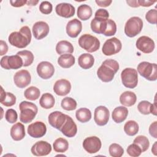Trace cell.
I'll list each match as a JSON object with an SVG mask.
<instances>
[{"label":"cell","instance_id":"cell-5","mask_svg":"<svg viewBox=\"0 0 157 157\" xmlns=\"http://www.w3.org/2000/svg\"><path fill=\"white\" fill-rule=\"evenodd\" d=\"M138 73L150 81H155L157 78V67L156 63L142 61L137 66Z\"/></svg>","mask_w":157,"mask_h":157},{"label":"cell","instance_id":"cell-18","mask_svg":"<svg viewBox=\"0 0 157 157\" xmlns=\"http://www.w3.org/2000/svg\"><path fill=\"white\" fill-rule=\"evenodd\" d=\"M66 120V115L59 111H54L48 115L49 124L53 128L60 131Z\"/></svg>","mask_w":157,"mask_h":157},{"label":"cell","instance_id":"cell-20","mask_svg":"<svg viewBox=\"0 0 157 157\" xmlns=\"http://www.w3.org/2000/svg\"><path fill=\"white\" fill-rule=\"evenodd\" d=\"M60 131L67 137H73L76 135L77 127L75 123L70 116L66 115V121L61 128Z\"/></svg>","mask_w":157,"mask_h":157},{"label":"cell","instance_id":"cell-3","mask_svg":"<svg viewBox=\"0 0 157 157\" xmlns=\"http://www.w3.org/2000/svg\"><path fill=\"white\" fill-rule=\"evenodd\" d=\"M19 109L20 110V120L24 123L31 122L38 112L37 107L35 104L25 101L20 103Z\"/></svg>","mask_w":157,"mask_h":157},{"label":"cell","instance_id":"cell-25","mask_svg":"<svg viewBox=\"0 0 157 157\" xmlns=\"http://www.w3.org/2000/svg\"><path fill=\"white\" fill-rule=\"evenodd\" d=\"M128 115V110L124 106H118L115 108L112 113V120L117 123L124 121Z\"/></svg>","mask_w":157,"mask_h":157},{"label":"cell","instance_id":"cell-26","mask_svg":"<svg viewBox=\"0 0 157 157\" xmlns=\"http://www.w3.org/2000/svg\"><path fill=\"white\" fill-rule=\"evenodd\" d=\"M137 101V96L134 92L126 91L123 92L120 96V103L126 107L133 105Z\"/></svg>","mask_w":157,"mask_h":157},{"label":"cell","instance_id":"cell-21","mask_svg":"<svg viewBox=\"0 0 157 157\" xmlns=\"http://www.w3.org/2000/svg\"><path fill=\"white\" fill-rule=\"evenodd\" d=\"M56 13L60 17L68 18L74 15L75 7L69 3L62 2L56 5L55 7Z\"/></svg>","mask_w":157,"mask_h":157},{"label":"cell","instance_id":"cell-32","mask_svg":"<svg viewBox=\"0 0 157 157\" xmlns=\"http://www.w3.org/2000/svg\"><path fill=\"white\" fill-rule=\"evenodd\" d=\"M55 100L53 96L48 93L43 94L39 100L40 105L45 109H50L52 108L55 105Z\"/></svg>","mask_w":157,"mask_h":157},{"label":"cell","instance_id":"cell-39","mask_svg":"<svg viewBox=\"0 0 157 157\" xmlns=\"http://www.w3.org/2000/svg\"><path fill=\"white\" fill-rule=\"evenodd\" d=\"M61 105L63 109L68 111H71L76 109L77 102L74 99L71 97H66L62 99Z\"/></svg>","mask_w":157,"mask_h":157},{"label":"cell","instance_id":"cell-54","mask_svg":"<svg viewBox=\"0 0 157 157\" xmlns=\"http://www.w3.org/2000/svg\"><path fill=\"white\" fill-rule=\"evenodd\" d=\"M150 113H152L154 115H157V108H156V99H155V102L153 104H151V109H150Z\"/></svg>","mask_w":157,"mask_h":157},{"label":"cell","instance_id":"cell-31","mask_svg":"<svg viewBox=\"0 0 157 157\" xmlns=\"http://www.w3.org/2000/svg\"><path fill=\"white\" fill-rule=\"evenodd\" d=\"M92 9L87 4H82L77 9V17L79 19L85 21L91 18L92 15Z\"/></svg>","mask_w":157,"mask_h":157},{"label":"cell","instance_id":"cell-11","mask_svg":"<svg viewBox=\"0 0 157 157\" xmlns=\"http://www.w3.org/2000/svg\"><path fill=\"white\" fill-rule=\"evenodd\" d=\"M137 48L144 53H150L155 49V42L150 37L142 36L137 39L136 42Z\"/></svg>","mask_w":157,"mask_h":157},{"label":"cell","instance_id":"cell-52","mask_svg":"<svg viewBox=\"0 0 157 157\" xmlns=\"http://www.w3.org/2000/svg\"><path fill=\"white\" fill-rule=\"evenodd\" d=\"M96 3L98 4V6H100V7H106L109 6L111 3L112 2V1L111 0H105V1H95Z\"/></svg>","mask_w":157,"mask_h":157},{"label":"cell","instance_id":"cell-30","mask_svg":"<svg viewBox=\"0 0 157 157\" xmlns=\"http://www.w3.org/2000/svg\"><path fill=\"white\" fill-rule=\"evenodd\" d=\"M75 62V57L72 54H63L58 59V64L63 68H69Z\"/></svg>","mask_w":157,"mask_h":157},{"label":"cell","instance_id":"cell-36","mask_svg":"<svg viewBox=\"0 0 157 157\" xmlns=\"http://www.w3.org/2000/svg\"><path fill=\"white\" fill-rule=\"evenodd\" d=\"M17 55L21 56L23 61V66L24 67H27L30 66L33 61H34V55L33 53L29 50H24L20 52H18Z\"/></svg>","mask_w":157,"mask_h":157},{"label":"cell","instance_id":"cell-50","mask_svg":"<svg viewBox=\"0 0 157 157\" xmlns=\"http://www.w3.org/2000/svg\"><path fill=\"white\" fill-rule=\"evenodd\" d=\"M0 46H1V51H0V55L2 56L7 53L8 51V46L5 41L3 40H0Z\"/></svg>","mask_w":157,"mask_h":157},{"label":"cell","instance_id":"cell-4","mask_svg":"<svg viewBox=\"0 0 157 157\" xmlns=\"http://www.w3.org/2000/svg\"><path fill=\"white\" fill-rule=\"evenodd\" d=\"M78 42L81 48L89 53L96 52L100 47L99 39L89 34H85L81 36L78 39Z\"/></svg>","mask_w":157,"mask_h":157},{"label":"cell","instance_id":"cell-56","mask_svg":"<svg viewBox=\"0 0 157 157\" xmlns=\"http://www.w3.org/2000/svg\"><path fill=\"white\" fill-rule=\"evenodd\" d=\"M39 2V1H27V5L28 6H36Z\"/></svg>","mask_w":157,"mask_h":157},{"label":"cell","instance_id":"cell-22","mask_svg":"<svg viewBox=\"0 0 157 157\" xmlns=\"http://www.w3.org/2000/svg\"><path fill=\"white\" fill-rule=\"evenodd\" d=\"M82 22L77 18H74L70 20L67 23L66 27V31L67 34L72 38L77 37L82 31Z\"/></svg>","mask_w":157,"mask_h":157},{"label":"cell","instance_id":"cell-34","mask_svg":"<svg viewBox=\"0 0 157 157\" xmlns=\"http://www.w3.org/2000/svg\"><path fill=\"white\" fill-rule=\"evenodd\" d=\"M53 148L56 152L64 153L69 148V143L66 139L59 137L53 142Z\"/></svg>","mask_w":157,"mask_h":157},{"label":"cell","instance_id":"cell-19","mask_svg":"<svg viewBox=\"0 0 157 157\" xmlns=\"http://www.w3.org/2000/svg\"><path fill=\"white\" fill-rule=\"evenodd\" d=\"M71 90V82L66 79H59L56 81L53 86V91L56 94L63 96L70 93Z\"/></svg>","mask_w":157,"mask_h":157},{"label":"cell","instance_id":"cell-1","mask_svg":"<svg viewBox=\"0 0 157 157\" xmlns=\"http://www.w3.org/2000/svg\"><path fill=\"white\" fill-rule=\"evenodd\" d=\"M31 33L27 26H22L19 31H14L10 34L8 40L12 46L18 48H23L27 47L31 40Z\"/></svg>","mask_w":157,"mask_h":157},{"label":"cell","instance_id":"cell-41","mask_svg":"<svg viewBox=\"0 0 157 157\" xmlns=\"http://www.w3.org/2000/svg\"><path fill=\"white\" fill-rule=\"evenodd\" d=\"M117 32V25L115 22L112 19L107 20V28L103 34L105 36H113Z\"/></svg>","mask_w":157,"mask_h":157},{"label":"cell","instance_id":"cell-23","mask_svg":"<svg viewBox=\"0 0 157 157\" xmlns=\"http://www.w3.org/2000/svg\"><path fill=\"white\" fill-rule=\"evenodd\" d=\"M108 19L94 17L90 24L91 30L96 34H103L107 28Z\"/></svg>","mask_w":157,"mask_h":157},{"label":"cell","instance_id":"cell-48","mask_svg":"<svg viewBox=\"0 0 157 157\" xmlns=\"http://www.w3.org/2000/svg\"><path fill=\"white\" fill-rule=\"evenodd\" d=\"M157 121H155L152 123L149 127V133L155 139L157 138Z\"/></svg>","mask_w":157,"mask_h":157},{"label":"cell","instance_id":"cell-40","mask_svg":"<svg viewBox=\"0 0 157 157\" xmlns=\"http://www.w3.org/2000/svg\"><path fill=\"white\" fill-rule=\"evenodd\" d=\"M109 152L111 156L121 157L124 153V149L120 145L113 143L109 146Z\"/></svg>","mask_w":157,"mask_h":157},{"label":"cell","instance_id":"cell-24","mask_svg":"<svg viewBox=\"0 0 157 157\" xmlns=\"http://www.w3.org/2000/svg\"><path fill=\"white\" fill-rule=\"evenodd\" d=\"M10 136L12 139L15 141L22 140L25 136L24 125L20 122L13 124L10 129Z\"/></svg>","mask_w":157,"mask_h":157},{"label":"cell","instance_id":"cell-37","mask_svg":"<svg viewBox=\"0 0 157 157\" xmlns=\"http://www.w3.org/2000/svg\"><path fill=\"white\" fill-rule=\"evenodd\" d=\"M40 94L39 89L36 86H31L26 89L24 92V96L25 98L31 101H35L37 99Z\"/></svg>","mask_w":157,"mask_h":157},{"label":"cell","instance_id":"cell-53","mask_svg":"<svg viewBox=\"0 0 157 157\" xmlns=\"http://www.w3.org/2000/svg\"><path fill=\"white\" fill-rule=\"evenodd\" d=\"M126 3L132 7H139V5L137 0H132V1H126Z\"/></svg>","mask_w":157,"mask_h":157},{"label":"cell","instance_id":"cell-51","mask_svg":"<svg viewBox=\"0 0 157 157\" xmlns=\"http://www.w3.org/2000/svg\"><path fill=\"white\" fill-rule=\"evenodd\" d=\"M139 6L142 7H150L153 4H155L156 1H144V0H137Z\"/></svg>","mask_w":157,"mask_h":157},{"label":"cell","instance_id":"cell-7","mask_svg":"<svg viewBox=\"0 0 157 157\" xmlns=\"http://www.w3.org/2000/svg\"><path fill=\"white\" fill-rule=\"evenodd\" d=\"M121 78L123 85L128 88H134L138 83L137 71L133 68L127 67L121 73Z\"/></svg>","mask_w":157,"mask_h":157},{"label":"cell","instance_id":"cell-12","mask_svg":"<svg viewBox=\"0 0 157 157\" xmlns=\"http://www.w3.org/2000/svg\"><path fill=\"white\" fill-rule=\"evenodd\" d=\"M109 110L106 107L99 105L95 109L94 113V120L97 125H105L109 120Z\"/></svg>","mask_w":157,"mask_h":157},{"label":"cell","instance_id":"cell-44","mask_svg":"<svg viewBox=\"0 0 157 157\" xmlns=\"http://www.w3.org/2000/svg\"><path fill=\"white\" fill-rule=\"evenodd\" d=\"M5 118L7 121L10 123H15L18 119V115L17 112L13 109H7L5 114Z\"/></svg>","mask_w":157,"mask_h":157},{"label":"cell","instance_id":"cell-10","mask_svg":"<svg viewBox=\"0 0 157 157\" xmlns=\"http://www.w3.org/2000/svg\"><path fill=\"white\" fill-rule=\"evenodd\" d=\"M82 145L86 151L88 153L93 154L99 151L102 144L99 137L96 136H90L84 139Z\"/></svg>","mask_w":157,"mask_h":157},{"label":"cell","instance_id":"cell-55","mask_svg":"<svg viewBox=\"0 0 157 157\" xmlns=\"http://www.w3.org/2000/svg\"><path fill=\"white\" fill-rule=\"evenodd\" d=\"M157 142H155L154 144L153 145V147H152V148H151V151L152 153L155 155H157Z\"/></svg>","mask_w":157,"mask_h":157},{"label":"cell","instance_id":"cell-35","mask_svg":"<svg viewBox=\"0 0 157 157\" xmlns=\"http://www.w3.org/2000/svg\"><path fill=\"white\" fill-rule=\"evenodd\" d=\"M139 129V124L134 120H129L124 125V131L129 136L136 135L138 132Z\"/></svg>","mask_w":157,"mask_h":157},{"label":"cell","instance_id":"cell-9","mask_svg":"<svg viewBox=\"0 0 157 157\" xmlns=\"http://www.w3.org/2000/svg\"><path fill=\"white\" fill-rule=\"evenodd\" d=\"M122 48L121 41L117 37H112L107 39L103 44L102 52L106 56L115 55L120 52Z\"/></svg>","mask_w":157,"mask_h":157},{"label":"cell","instance_id":"cell-49","mask_svg":"<svg viewBox=\"0 0 157 157\" xmlns=\"http://www.w3.org/2000/svg\"><path fill=\"white\" fill-rule=\"evenodd\" d=\"M10 3L12 6L15 7H20L23 6L25 4L27 3V1L25 0H15V1H10Z\"/></svg>","mask_w":157,"mask_h":157},{"label":"cell","instance_id":"cell-16","mask_svg":"<svg viewBox=\"0 0 157 157\" xmlns=\"http://www.w3.org/2000/svg\"><path fill=\"white\" fill-rule=\"evenodd\" d=\"M28 134L34 138H40L43 137L47 132V126L42 121H37L30 124L27 129Z\"/></svg>","mask_w":157,"mask_h":157},{"label":"cell","instance_id":"cell-42","mask_svg":"<svg viewBox=\"0 0 157 157\" xmlns=\"http://www.w3.org/2000/svg\"><path fill=\"white\" fill-rule=\"evenodd\" d=\"M151 104L147 101H142L137 105V109L140 113L144 115H148L150 113Z\"/></svg>","mask_w":157,"mask_h":157},{"label":"cell","instance_id":"cell-57","mask_svg":"<svg viewBox=\"0 0 157 157\" xmlns=\"http://www.w3.org/2000/svg\"><path fill=\"white\" fill-rule=\"evenodd\" d=\"M66 156L65 155H56V156Z\"/></svg>","mask_w":157,"mask_h":157},{"label":"cell","instance_id":"cell-14","mask_svg":"<svg viewBox=\"0 0 157 157\" xmlns=\"http://www.w3.org/2000/svg\"><path fill=\"white\" fill-rule=\"evenodd\" d=\"M36 70L38 75L44 80L50 78L55 72L53 65L51 63L45 61L39 63L37 66Z\"/></svg>","mask_w":157,"mask_h":157},{"label":"cell","instance_id":"cell-28","mask_svg":"<svg viewBox=\"0 0 157 157\" xmlns=\"http://www.w3.org/2000/svg\"><path fill=\"white\" fill-rule=\"evenodd\" d=\"M56 51L58 54H72L74 52V47L72 44L67 40H61L56 45Z\"/></svg>","mask_w":157,"mask_h":157},{"label":"cell","instance_id":"cell-47","mask_svg":"<svg viewBox=\"0 0 157 157\" xmlns=\"http://www.w3.org/2000/svg\"><path fill=\"white\" fill-rule=\"evenodd\" d=\"M94 17H100V18H102L108 19V18H109V13L108 11H107L106 9H99L95 12Z\"/></svg>","mask_w":157,"mask_h":157},{"label":"cell","instance_id":"cell-38","mask_svg":"<svg viewBox=\"0 0 157 157\" xmlns=\"http://www.w3.org/2000/svg\"><path fill=\"white\" fill-rule=\"evenodd\" d=\"M133 143L136 144L141 148L142 152L147 151L150 146V142L146 136L142 135H140L136 137L134 139Z\"/></svg>","mask_w":157,"mask_h":157},{"label":"cell","instance_id":"cell-6","mask_svg":"<svg viewBox=\"0 0 157 157\" xmlns=\"http://www.w3.org/2000/svg\"><path fill=\"white\" fill-rule=\"evenodd\" d=\"M142 28V20L139 17H132L125 23L124 33L128 37H134L141 32Z\"/></svg>","mask_w":157,"mask_h":157},{"label":"cell","instance_id":"cell-27","mask_svg":"<svg viewBox=\"0 0 157 157\" xmlns=\"http://www.w3.org/2000/svg\"><path fill=\"white\" fill-rule=\"evenodd\" d=\"M94 58L90 53H85L82 54L78 58V64L83 69H90L94 64Z\"/></svg>","mask_w":157,"mask_h":157},{"label":"cell","instance_id":"cell-46","mask_svg":"<svg viewBox=\"0 0 157 157\" xmlns=\"http://www.w3.org/2000/svg\"><path fill=\"white\" fill-rule=\"evenodd\" d=\"M53 9L52 4L49 1H42L39 5V10L43 14H49L52 12Z\"/></svg>","mask_w":157,"mask_h":157},{"label":"cell","instance_id":"cell-2","mask_svg":"<svg viewBox=\"0 0 157 157\" xmlns=\"http://www.w3.org/2000/svg\"><path fill=\"white\" fill-rule=\"evenodd\" d=\"M119 67V64L116 60L112 59H105L98 69L97 76L103 82H111Z\"/></svg>","mask_w":157,"mask_h":157},{"label":"cell","instance_id":"cell-33","mask_svg":"<svg viewBox=\"0 0 157 157\" xmlns=\"http://www.w3.org/2000/svg\"><path fill=\"white\" fill-rule=\"evenodd\" d=\"M75 117L78 121L81 123H86L91 118V112L87 108H80L75 112Z\"/></svg>","mask_w":157,"mask_h":157},{"label":"cell","instance_id":"cell-17","mask_svg":"<svg viewBox=\"0 0 157 157\" xmlns=\"http://www.w3.org/2000/svg\"><path fill=\"white\" fill-rule=\"evenodd\" d=\"M50 31L48 25L43 21H39L36 22L32 28V31L34 37L37 39L40 40L45 37Z\"/></svg>","mask_w":157,"mask_h":157},{"label":"cell","instance_id":"cell-43","mask_svg":"<svg viewBox=\"0 0 157 157\" xmlns=\"http://www.w3.org/2000/svg\"><path fill=\"white\" fill-rule=\"evenodd\" d=\"M127 153L132 157H137L142 153L141 148L135 143L129 145L127 148Z\"/></svg>","mask_w":157,"mask_h":157},{"label":"cell","instance_id":"cell-8","mask_svg":"<svg viewBox=\"0 0 157 157\" xmlns=\"http://www.w3.org/2000/svg\"><path fill=\"white\" fill-rule=\"evenodd\" d=\"M1 66L7 70L20 69L23 66L22 58L18 55L4 56L1 59Z\"/></svg>","mask_w":157,"mask_h":157},{"label":"cell","instance_id":"cell-13","mask_svg":"<svg viewBox=\"0 0 157 157\" xmlns=\"http://www.w3.org/2000/svg\"><path fill=\"white\" fill-rule=\"evenodd\" d=\"M31 74L28 71L25 69H22L17 72L13 75L14 83L20 88L26 87L31 83Z\"/></svg>","mask_w":157,"mask_h":157},{"label":"cell","instance_id":"cell-15","mask_svg":"<svg viewBox=\"0 0 157 157\" xmlns=\"http://www.w3.org/2000/svg\"><path fill=\"white\" fill-rule=\"evenodd\" d=\"M52 151V145L47 142L40 140L36 142L31 147L32 154L36 156H47Z\"/></svg>","mask_w":157,"mask_h":157},{"label":"cell","instance_id":"cell-45","mask_svg":"<svg viewBox=\"0 0 157 157\" xmlns=\"http://www.w3.org/2000/svg\"><path fill=\"white\" fill-rule=\"evenodd\" d=\"M147 21L153 25L156 24L157 21V10L155 9L149 10L145 15Z\"/></svg>","mask_w":157,"mask_h":157},{"label":"cell","instance_id":"cell-29","mask_svg":"<svg viewBox=\"0 0 157 157\" xmlns=\"http://www.w3.org/2000/svg\"><path fill=\"white\" fill-rule=\"evenodd\" d=\"M16 102V97L12 93L6 92L1 86V103L6 107H11Z\"/></svg>","mask_w":157,"mask_h":157}]
</instances>
